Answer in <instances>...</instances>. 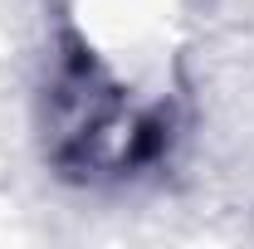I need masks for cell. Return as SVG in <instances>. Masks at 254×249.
I'll return each instance as SVG.
<instances>
[{
  "label": "cell",
  "mask_w": 254,
  "mask_h": 249,
  "mask_svg": "<svg viewBox=\"0 0 254 249\" xmlns=\"http://www.w3.org/2000/svg\"><path fill=\"white\" fill-rule=\"evenodd\" d=\"M54 137L59 166L78 176L127 171L157 156V147L166 142V118L137 113L88 54H73L54 78Z\"/></svg>",
  "instance_id": "cell-1"
}]
</instances>
